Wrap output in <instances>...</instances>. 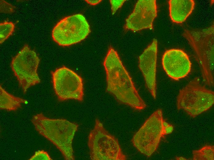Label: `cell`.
<instances>
[{
  "instance_id": "2e32d148",
  "label": "cell",
  "mask_w": 214,
  "mask_h": 160,
  "mask_svg": "<svg viewBox=\"0 0 214 160\" xmlns=\"http://www.w3.org/2000/svg\"><path fill=\"white\" fill-rule=\"evenodd\" d=\"M15 25L11 22H5L0 24V42L2 43L14 31Z\"/></svg>"
},
{
  "instance_id": "ba28073f",
  "label": "cell",
  "mask_w": 214,
  "mask_h": 160,
  "mask_svg": "<svg viewBox=\"0 0 214 160\" xmlns=\"http://www.w3.org/2000/svg\"><path fill=\"white\" fill-rule=\"evenodd\" d=\"M40 59L26 44L12 60L11 66L24 93L30 87L39 83L37 73Z\"/></svg>"
},
{
  "instance_id": "4fadbf2b",
  "label": "cell",
  "mask_w": 214,
  "mask_h": 160,
  "mask_svg": "<svg viewBox=\"0 0 214 160\" xmlns=\"http://www.w3.org/2000/svg\"><path fill=\"white\" fill-rule=\"evenodd\" d=\"M168 3L170 18L176 23L184 22L192 12L195 5L193 0H170Z\"/></svg>"
},
{
  "instance_id": "7402d4cb",
  "label": "cell",
  "mask_w": 214,
  "mask_h": 160,
  "mask_svg": "<svg viewBox=\"0 0 214 160\" xmlns=\"http://www.w3.org/2000/svg\"><path fill=\"white\" fill-rule=\"evenodd\" d=\"M175 159L176 160H188V159H187V158L184 157H181V156H180V157H178L177 156L176 157Z\"/></svg>"
},
{
  "instance_id": "44dd1931",
  "label": "cell",
  "mask_w": 214,
  "mask_h": 160,
  "mask_svg": "<svg viewBox=\"0 0 214 160\" xmlns=\"http://www.w3.org/2000/svg\"><path fill=\"white\" fill-rule=\"evenodd\" d=\"M88 3H89L91 5H95L97 4H99L100 2L102 0H86L85 1Z\"/></svg>"
},
{
  "instance_id": "ffe728a7",
  "label": "cell",
  "mask_w": 214,
  "mask_h": 160,
  "mask_svg": "<svg viewBox=\"0 0 214 160\" xmlns=\"http://www.w3.org/2000/svg\"><path fill=\"white\" fill-rule=\"evenodd\" d=\"M163 135L164 136L171 134L173 131V126L167 122L166 120L164 119L163 122Z\"/></svg>"
},
{
  "instance_id": "9a60e30c",
  "label": "cell",
  "mask_w": 214,
  "mask_h": 160,
  "mask_svg": "<svg viewBox=\"0 0 214 160\" xmlns=\"http://www.w3.org/2000/svg\"><path fill=\"white\" fill-rule=\"evenodd\" d=\"M193 160H214V146L205 145L198 150L192 151Z\"/></svg>"
},
{
  "instance_id": "ac0fdd59",
  "label": "cell",
  "mask_w": 214,
  "mask_h": 160,
  "mask_svg": "<svg viewBox=\"0 0 214 160\" xmlns=\"http://www.w3.org/2000/svg\"><path fill=\"white\" fill-rule=\"evenodd\" d=\"M15 7L4 0H0V12L12 13L14 11Z\"/></svg>"
},
{
  "instance_id": "e0dca14e",
  "label": "cell",
  "mask_w": 214,
  "mask_h": 160,
  "mask_svg": "<svg viewBox=\"0 0 214 160\" xmlns=\"http://www.w3.org/2000/svg\"><path fill=\"white\" fill-rule=\"evenodd\" d=\"M30 160H52L48 153L44 150H38L29 159Z\"/></svg>"
},
{
  "instance_id": "9c48e42d",
  "label": "cell",
  "mask_w": 214,
  "mask_h": 160,
  "mask_svg": "<svg viewBox=\"0 0 214 160\" xmlns=\"http://www.w3.org/2000/svg\"><path fill=\"white\" fill-rule=\"evenodd\" d=\"M51 74L53 88L59 101H83V82L80 76L65 66L52 71Z\"/></svg>"
},
{
  "instance_id": "52a82bcc",
  "label": "cell",
  "mask_w": 214,
  "mask_h": 160,
  "mask_svg": "<svg viewBox=\"0 0 214 160\" xmlns=\"http://www.w3.org/2000/svg\"><path fill=\"white\" fill-rule=\"evenodd\" d=\"M91 32L90 26L82 14H77L65 17L53 28L52 37L59 45L69 46L85 39Z\"/></svg>"
},
{
  "instance_id": "30bf717a",
  "label": "cell",
  "mask_w": 214,
  "mask_h": 160,
  "mask_svg": "<svg viewBox=\"0 0 214 160\" xmlns=\"http://www.w3.org/2000/svg\"><path fill=\"white\" fill-rule=\"evenodd\" d=\"M155 0H139L133 12L125 20V28L133 31L153 29V22L157 16Z\"/></svg>"
},
{
  "instance_id": "6da1fadb",
  "label": "cell",
  "mask_w": 214,
  "mask_h": 160,
  "mask_svg": "<svg viewBox=\"0 0 214 160\" xmlns=\"http://www.w3.org/2000/svg\"><path fill=\"white\" fill-rule=\"evenodd\" d=\"M103 64L106 74V91L119 102L141 110L147 106L138 93L117 52L111 46Z\"/></svg>"
},
{
  "instance_id": "8992f818",
  "label": "cell",
  "mask_w": 214,
  "mask_h": 160,
  "mask_svg": "<svg viewBox=\"0 0 214 160\" xmlns=\"http://www.w3.org/2000/svg\"><path fill=\"white\" fill-rule=\"evenodd\" d=\"M162 111L158 109L147 118L133 137V146L147 157L151 156L157 150L163 135Z\"/></svg>"
},
{
  "instance_id": "7c38bea8",
  "label": "cell",
  "mask_w": 214,
  "mask_h": 160,
  "mask_svg": "<svg viewBox=\"0 0 214 160\" xmlns=\"http://www.w3.org/2000/svg\"><path fill=\"white\" fill-rule=\"evenodd\" d=\"M157 53V41L154 39L139 56L138 63L146 86L154 99L156 98Z\"/></svg>"
},
{
  "instance_id": "8fae6325",
  "label": "cell",
  "mask_w": 214,
  "mask_h": 160,
  "mask_svg": "<svg viewBox=\"0 0 214 160\" xmlns=\"http://www.w3.org/2000/svg\"><path fill=\"white\" fill-rule=\"evenodd\" d=\"M162 66L167 75L175 80L186 77L191 70V63L187 54L177 49L166 50L162 57Z\"/></svg>"
},
{
  "instance_id": "5b68a950",
  "label": "cell",
  "mask_w": 214,
  "mask_h": 160,
  "mask_svg": "<svg viewBox=\"0 0 214 160\" xmlns=\"http://www.w3.org/2000/svg\"><path fill=\"white\" fill-rule=\"evenodd\" d=\"M88 145L92 160H125L118 141L104 127L98 118L88 136Z\"/></svg>"
},
{
  "instance_id": "277c9868",
  "label": "cell",
  "mask_w": 214,
  "mask_h": 160,
  "mask_svg": "<svg viewBox=\"0 0 214 160\" xmlns=\"http://www.w3.org/2000/svg\"><path fill=\"white\" fill-rule=\"evenodd\" d=\"M178 110H182L194 118L211 108L214 103V92L194 78L179 91L176 99Z\"/></svg>"
},
{
  "instance_id": "5bb4252c",
  "label": "cell",
  "mask_w": 214,
  "mask_h": 160,
  "mask_svg": "<svg viewBox=\"0 0 214 160\" xmlns=\"http://www.w3.org/2000/svg\"><path fill=\"white\" fill-rule=\"evenodd\" d=\"M26 99L17 97L5 90L0 86V108L8 111H16L21 107Z\"/></svg>"
},
{
  "instance_id": "3957f363",
  "label": "cell",
  "mask_w": 214,
  "mask_h": 160,
  "mask_svg": "<svg viewBox=\"0 0 214 160\" xmlns=\"http://www.w3.org/2000/svg\"><path fill=\"white\" fill-rule=\"evenodd\" d=\"M187 39L196 56L204 83L214 86V25L207 28L185 30Z\"/></svg>"
},
{
  "instance_id": "d6986e66",
  "label": "cell",
  "mask_w": 214,
  "mask_h": 160,
  "mask_svg": "<svg viewBox=\"0 0 214 160\" xmlns=\"http://www.w3.org/2000/svg\"><path fill=\"white\" fill-rule=\"evenodd\" d=\"M126 1L125 0H110L112 14L113 15L116 12L117 10L122 6L124 2Z\"/></svg>"
},
{
  "instance_id": "7a4b0ae2",
  "label": "cell",
  "mask_w": 214,
  "mask_h": 160,
  "mask_svg": "<svg viewBox=\"0 0 214 160\" xmlns=\"http://www.w3.org/2000/svg\"><path fill=\"white\" fill-rule=\"evenodd\" d=\"M31 121L36 130L54 145L66 160L75 159L72 142L78 125L65 119H52L42 113L33 116Z\"/></svg>"
}]
</instances>
